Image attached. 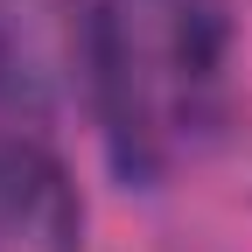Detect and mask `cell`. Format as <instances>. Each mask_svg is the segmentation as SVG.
<instances>
[{
  "label": "cell",
  "instance_id": "cell-1",
  "mask_svg": "<svg viewBox=\"0 0 252 252\" xmlns=\"http://www.w3.org/2000/svg\"><path fill=\"white\" fill-rule=\"evenodd\" d=\"M84 84L126 182L189 168L224 119L217 0H91Z\"/></svg>",
  "mask_w": 252,
  "mask_h": 252
},
{
  "label": "cell",
  "instance_id": "cell-3",
  "mask_svg": "<svg viewBox=\"0 0 252 252\" xmlns=\"http://www.w3.org/2000/svg\"><path fill=\"white\" fill-rule=\"evenodd\" d=\"M0 252H84V203L42 140H0Z\"/></svg>",
  "mask_w": 252,
  "mask_h": 252
},
{
  "label": "cell",
  "instance_id": "cell-2",
  "mask_svg": "<svg viewBox=\"0 0 252 252\" xmlns=\"http://www.w3.org/2000/svg\"><path fill=\"white\" fill-rule=\"evenodd\" d=\"M91 14L77 0H0V140H35L70 98Z\"/></svg>",
  "mask_w": 252,
  "mask_h": 252
}]
</instances>
